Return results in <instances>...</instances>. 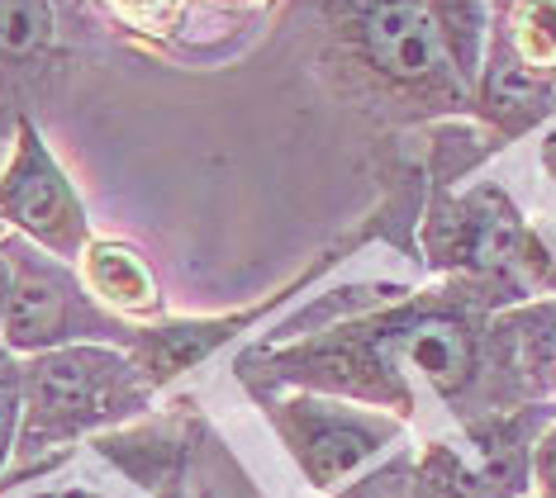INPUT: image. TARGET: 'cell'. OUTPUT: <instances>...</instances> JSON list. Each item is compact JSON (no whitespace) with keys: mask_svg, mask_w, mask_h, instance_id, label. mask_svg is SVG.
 I'll return each mask as SVG.
<instances>
[{"mask_svg":"<svg viewBox=\"0 0 556 498\" xmlns=\"http://www.w3.org/2000/svg\"><path fill=\"white\" fill-rule=\"evenodd\" d=\"M0 361H10V352H5V342H0Z\"/></svg>","mask_w":556,"mask_h":498,"instance_id":"16","label":"cell"},{"mask_svg":"<svg viewBox=\"0 0 556 498\" xmlns=\"http://www.w3.org/2000/svg\"><path fill=\"white\" fill-rule=\"evenodd\" d=\"M504 53L542 81L556 76V0H504Z\"/></svg>","mask_w":556,"mask_h":498,"instance_id":"10","label":"cell"},{"mask_svg":"<svg viewBox=\"0 0 556 498\" xmlns=\"http://www.w3.org/2000/svg\"><path fill=\"white\" fill-rule=\"evenodd\" d=\"M400 356L447 394L462 390L476 366L471 332L452 323V318H419V323H409L400 332Z\"/></svg>","mask_w":556,"mask_h":498,"instance_id":"8","label":"cell"},{"mask_svg":"<svg viewBox=\"0 0 556 498\" xmlns=\"http://www.w3.org/2000/svg\"><path fill=\"white\" fill-rule=\"evenodd\" d=\"M286 437L295 446L300 465L309 470L314 484H333L343 480L348 470H357L371 451L395 437V423L386 418H362L343 404H286Z\"/></svg>","mask_w":556,"mask_h":498,"instance_id":"6","label":"cell"},{"mask_svg":"<svg viewBox=\"0 0 556 498\" xmlns=\"http://www.w3.org/2000/svg\"><path fill=\"white\" fill-rule=\"evenodd\" d=\"M0 228L67 266L91 247L86 204L29 114L15 119V138L0 162Z\"/></svg>","mask_w":556,"mask_h":498,"instance_id":"3","label":"cell"},{"mask_svg":"<svg viewBox=\"0 0 556 498\" xmlns=\"http://www.w3.org/2000/svg\"><path fill=\"white\" fill-rule=\"evenodd\" d=\"M343 24L357 58L400 91H462L428 0H343Z\"/></svg>","mask_w":556,"mask_h":498,"instance_id":"4","label":"cell"},{"mask_svg":"<svg viewBox=\"0 0 556 498\" xmlns=\"http://www.w3.org/2000/svg\"><path fill=\"white\" fill-rule=\"evenodd\" d=\"M81 285L105 314L115 318H157L162 314V290L148 257L129 242L115 238H91V247L81 252Z\"/></svg>","mask_w":556,"mask_h":498,"instance_id":"7","label":"cell"},{"mask_svg":"<svg viewBox=\"0 0 556 498\" xmlns=\"http://www.w3.org/2000/svg\"><path fill=\"white\" fill-rule=\"evenodd\" d=\"M518 247H523V228H518V214L500 195H476L462 204V242L452 261L504 271V266L518 261Z\"/></svg>","mask_w":556,"mask_h":498,"instance_id":"9","label":"cell"},{"mask_svg":"<svg viewBox=\"0 0 556 498\" xmlns=\"http://www.w3.org/2000/svg\"><path fill=\"white\" fill-rule=\"evenodd\" d=\"M552 100H556V91H552Z\"/></svg>","mask_w":556,"mask_h":498,"instance_id":"19","label":"cell"},{"mask_svg":"<svg viewBox=\"0 0 556 498\" xmlns=\"http://www.w3.org/2000/svg\"><path fill=\"white\" fill-rule=\"evenodd\" d=\"M34 498H105V494H91V489H48V494H34Z\"/></svg>","mask_w":556,"mask_h":498,"instance_id":"15","label":"cell"},{"mask_svg":"<svg viewBox=\"0 0 556 498\" xmlns=\"http://www.w3.org/2000/svg\"><path fill=\"white\" fill-rule=\"evenodd\" d=\"M552 105V81H542L528 67H518V62L500 48V58L490 62L485 72V110L504 119V129H528L533 119H542Z\"/></svg>","mask_w":556,"mask_h":498,"instance_id":"11","label":"cell"},{"mask_svg":"<svg viewBox=\"0 0 556 498\" xmlns=\"http://www.w3.org/2000/svg\"><path fill=\"white\" fill-rule=\"evenodd\" d=\"M0 252L10 261V299L0 318V342L10 356H39L81 342L119 352L134 347L138 328L100 309L67 261L29 247L24 238H0Z\"/></svg>","mask_w":556,"mask_h":498,"instance_id":"2","label":"cell"},{"mask_svg":"<svg viewBox=\"0 0 556 498\" xmlns=\"http://www.w3.org/2000/svg\"><path fill=\"white\" fill-rule=\"evenodd\" d=\"M552 171H556V157H552Z\"/></svg>","mask_w":556,"mask_h":498,"instance_id":"17","label":"cell"},{"mask_svg":"<svg viewBox=\"0 0 556 498\" xmlns=\"http://www.w3.org/2000/svg\"><path fill=\"white\" fill-rule=\"evenodd\" d=\"M538 470H542V480L552 484V498H556V437H547V446H542V456H538Z\"/></svg>","mask_w":556,"mask_h":498,"instance_id":"14","label":"cell"},{"mask_svg":"<svg viewBox=\"0 0 556 498\" xmlns=\"http://www.w3.org/2000/svg\"><path fill=\"white\" fill-rule=\"evenodd\" d=\"M58 34L53 0H0V62H29L48 53Z\"/></svg>","mask_w":556,"mask_h":498,"instance_id":"12","label":"cell"},{"mask_svg":"<svg viewBox=\"0 0 556 498\" xmlns=\"http://www.w3.org/2000/svg\"><path fill=\"white\" fill-rule=\"evenodd\" d=\"M24 375V423L20 456H53L81 442L86 432L110 427L148 404V375L119 347H58L20 361Z\"/></svg>","mask_w":556,"mask_h":498,"instance_id":"1","label":"cell"},{"mask_svg":"<svg viewBox=\"0 0 556 498\" xmlns=\"http://www.w3.org/2000/svg\"><path fill=\"white\" fill-rule=\"evenodd\" d=\"M0 162H5V157H0ZM0 233H5V228H0Z\"/></svg>","mask_w":556,"mask_h":498,"instance_id":"18","label":"cell"},{"mask_svg":"<svg viewBox=\"0 0 556 498\" xmlns=\"http://www.w3.org/2000/svg\"><path fill=\"white\" fill-rule=\"evenodd\" d=\"M100 10L148 48L176 58H219L257 29L271 0H100Z\"/></svg>","mask_w":556,"mask_h":498,"instance_id":"5","label":"cell"},{"mask_svg":"<svg viewBox=\"0 0 556 498\" xmlns=\"http://www.w3.org/2000/svg\"><path fill=\"white\" fill-rule=\"evenodd\" d=\"M20 423H24V375L20 361H0V480L10 470V456L20 446Z\"/></svg>","mask_w":556,"mask_h":498,"instance_id":"13","label":"cell"}]
</instances>
